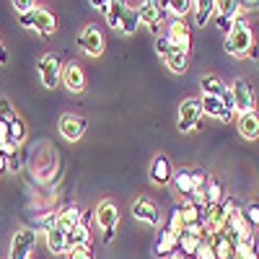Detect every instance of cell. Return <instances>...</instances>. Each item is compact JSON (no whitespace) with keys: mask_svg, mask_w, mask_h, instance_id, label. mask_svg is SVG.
Returning a JSON list of instances; mask_svg holds the SVG:
<instances>
[{"mask_svg":"<svg viewBox=\"0 0 259 259\" xmlns=\"http://www.w3.org/2000/svg\"><path fill=\"white\" fill-rule=\"evenodd\" d=\"M207 182H210V177H207V171H202V168H179L174 174V187H177V192L182 194V197L202 202V205H205L202 194H205Z\"/></svg>","mask_w":259,"mask_h":259,"instance_id":"6da1fadb","label":"cell"},{"mask_svg":"<svg viewBox=\"0 0 259 259\" xmlns=\"http://www.w3.org/2000/svg\"><path fill=\"white\" fill-rule=\"evenodd\" d=\"M256 45L254 41V31L249 26L246 18H236V24L231 26V31L226 34V52L231 57H249L251 47Z\"/></svg>","mask_w":259,"mask_h":259,"instance_id":"7a4b0ae2","label":"cell"},{"mask_svg":"<svg viewBox=\"0 0 259 259\" xmlns=\"http://www.w3.org/2000/svg\"><path fill=\"white\" fill-rule=\"evenodd\" d=\"M94 221H96L99 228H101L104 241H106V244L114 241L117 226H119V210H117V205H114L112 200H104V202L96 205V210H94Z\"/></svg>","mask_w":259,"mask_h":259,"instance_id":"3957f363","label":"cell"},{"mask_svg":"<svg viewBox=\"0 0 259 259\" xmlns=\"http://www.w3.org/2000/svg\"><path fill=\"white\" fill-rule=\"evenodd\" d=\"M236 207H239V205H236L233 197H226V200L218 202V205H207V210H205V228H207V233H210V236H212V233H221V231L226 228L231 212H233Z\"/></svg>","mask_w":259,"mask_h":259,"instance_id":"277c9868","label":"cell"},{"mask_svg":"<svg viewBox=\"0 0 259 259\" xmlns=\"http://www.w3.org/2000/svg\"><path fill=\"white\" fill-rule=\"evenodd\" d=\"M231 96H233V112H239V117L254 112L256 96H254L251 85H249L244 78H236V80H233V85H231Z\"/></svg>","mask_w":259,"mask_h":259,"instance_id":"5b68a950","label":"cell"},{"mask_svg":"<svg viewBox=\"0 0 259 259\" xmlns=\"http://www.w3.org/2000/svg\"><path fill=\"white\" fill-rule=\"evenodd\" d=\"M36 70H39V78L45 83V89H57V83H62V65H60V57L52 52H47L39 60Z\"/></svg>","mask_w":259,"mask_h":259,"instance_id":"8992f818","label":"cell"},{"mask_svg":"<svg viewBox=\"0 0 259 259\" xmlns=\"http://www.w3.org/2000/svg\"><path fill=\"white\" fill-rule=\"evenodd\" d=\"M202 114H205V112H202V104H200V99H187V101H182V106H179L177 127L182 130V133H192V130L200 124Z\"/></svg>","mask_w":259,"mask_h":259,"instance_id":"52a82bcc","label":"cell"},{"mask_svg":"<svg viewBox=\"0 0 259 259\" xmlns=\"http://www.w3.org/2000/svg\"><path fill=\"white\" fill-rule=\"evenodd\" d=\"M78 47L89 55V57H101L104 55V34L96 24L83 26V31L78 34Z\"/></svg>","mask_w":259,"mask_h":259,"instance_id":"ba28073f","label":"cell"},{"mask_svg":"<svg viewBox=\"0 0 259 259\" xmlns=\"http://www.w3.org/2000/svg\"><path fill=\"white\" fill-rule=\"evenodd\" d=\"M34 246H36V233L31 228H21V231L13 233V239H11L8 259H29Z\"/></svg>","mask_w":259,"mask_h":259,"instance_id":"9c48e42d","label":"cell"},{"mask_svg":"<svg viewBox=\"0 0 259 259\" xmlns=\"http://www.w3.org/2000/svg\"><path fill=\"white\" fill-rule=\"evenodd\" d=\"M174 166H171V158L166 153H158L153 161H150V168H148V177L150 182H153L156 187H168L171 182H174Z\"/></svg>","mask_w":259,"mask_h":259,"instance_id":"30bf717a","label":"cell"},{"mask_svg":"<svg viewBox=\"0 0 259 259\" xmlns=\"http://www.w3.org/2000/svg\"><path fill=\"white\" fill-rule=\"evenodd\" d=\"M138 13H140V24H145L150 31L158 36V26L166 16V6L163 3H156V0H145V3L138 6Z\"/></svg>","mask_w":259,"mask_h":259,"instance_id":"8fae6325","label":"cell"},{"mask_svg":"<svg viewBox=\"0 0 259 259\" xmlns=\"http://www.w3.org/2000/svg\"><path fill=\"white\" fill-rule=\"evenodd\" d=\"M166 36H168V41H171L177 50H182V52L189 55V50H192V31H189V26L184 24V18H171Z\"/></svg>","mask_w":259,"mask_h":259,"instance_id":"7c38bea8","label":"cell"},{"mask_svg":"<svg viewBox=\"0 0 259 259\" xmlns=\"http://www.w3.org/2000/svg\"><path fill=\"white\" fill-rule=\"evenodd\" d=\"M241 13V3L239 0H223V3L215 6V24H218L221 31H231V26L236 24V18Z\"/></svg>","mask_w":259,"mask_h":259,"instance_id":"4fadbf2b","label":"cell"},{"mask_svg":"<svg viewBox=\"0 0 259 259\" xmlns=\"http://www.w3.org/2000/svg\"><path fill=\"white\" fill-rule=\"evenodd\" d=\"M200 89H202V96H212V99H221L226 101L231 109H233V96H231V89L218 78V75H202L200 78Z\"/></svg>","mask_w":259,"mask_h":259,"instance_id":"5bb4252c","label":"cell"},{"mask_svg":"<svg viewBox=\"0 0 259 259\" xmlns=\"http://www.w3.org/2000/svg\"><path fill=\"white\" fill-rule=\"evenodd\" d=\"M133 215H135L140 223H148V226H153V228L161 226V210H158V205L150 200V197L135 200L133 202Z\"/></svg>","mask_w":259,"mask_h":259,"instance_id":"9a60e30c","label":"cell"},{"mask_svg":"<svg viewBox=\"0 0 259 259\" xmlns=\"http://www.w3.org/2000/svg\"><path fill=\"white\" fill-rule=\"evenodd\" d=\"M60 135L70 143H78L85 135V119L78 114H62L60 117Z\"/></svg>","mask_w":259,"mask_h":259,"instance_id":"2e32d148","label":"cell"},{"mask_svg":"<svg viewBox=\"0 0 259 259\" xmlns=\"http://www.w3.org/2000/svg\"><path fill=\"white\" fill-rule=\"evenodd\" d=\"M62 85L70 94H80L85 89V75H83V68L78 62H68L62 68Z\"/></svg>","mask_w":259,"mask_h":259,"instance_id":"e0dca14e","label":"cell"},{"mask_svg":"<svg viewBox=\"0 0 259 259\" xmlns=\"http://www.w3.org/2000/svg\"><path fill=\"white\" fill-rule=\"evenodd\" d=\"M200 104H202V112H205L207 117H212V119H218V122H228V119L233 117V109H231L226 101H221V99L202 96Z\"/></svg>","mask_w":259,"mask_h":259,"instance_id":"ac0fdd59","label":"cell"},{"mask_svg":"<svg viewBox=\"0 0 259 259\" xmlns=\"http://www.w3.org/2000/svg\"><path fill=\"white\" fill-rule=\"evenodd\" d=\"M177 249H179V236H174L168 228H161V231H158V236H156V246H153L156 256L168 259Z\"/></svg>","mask_w":259,"mask_h":259,"instance_id":"d6986e66","label":"cell"},{"mask_svg":"<svg viewBox=\"0 0 259 259\" xmlns=\"http://www.w3.org/2000/svg\"><path fill=\"white\" fill-rule=\"evenodd\" d=\"M45 236H47V249H50L52 254H68L70 241H68V231H65V228L55 226V228H50Z\"/></svg>","mask_w":259,"mask_h":259,"instance_id":"ffe728a7","label":"cell"},{"mask_svg":"<svg viewBox=\"0 0 259 259\" xmlns=\"http://www.w3.org/2000/svg\"><path fill=\"white\" fill-rule=\"evenodd\" d=\"M89 221H91V215L83 212V221H80L75 228H70V233H68L70 246H91V228H89Z\"/></svg>","mask_w":259,"mask_h":259,"instance_id":"44dd1931","label":"cell"},{"mask_svg":"<svg viewBox=\"0 0 259 259\" xmlns=\"http://www.w3.org/2000/svg\"><path fill=\"white\" fill-rule=\"evenodd\" d=\"M55 29H57V18L47 8H36V13H34V31L41 34V36H52Z\"/></svg>","mask_w":259,"mask_h":259,"instance_id":"7402d4cb","label":"cell"},{"mask_svg":"<svg viewBox=\"0 0 259 259\" xmlns=\"http://www.w3.org/2000/svg\"><path fill=\"white\" fill-rule=\"evenodd\" d=\"M210 244H212L215 254H218V259H236V251H239V246H236L226 233H212V236H210Z\"/></svg>","mask_w":259,"mask_h":259,"instance_id":"603a6c76","label":"cell"},{"mask_svg":"<svg viewBox=\"0 0 259 259\" xmlns=\"http://www.w3.org/2000/svg\"><path fill=\"white\" fill-rule=\"evenodd\" d=\"M236 127H239V135L244 140H256L259 138V114L256 112L241 114L239 122H236Z\"/></svg>","mask_w":259,"mask_h":259,"instance_id":"cb8c5ba5","label":"cell"},{"mask_svg":"<svg viewBox=\"0 0 259 259\" xmlns=\"http://www.w3.org/2000/svg\"><path fill=\"white\" fill-rule=\"evenodd\" d=\"M80 221H83V210H80L78 205H68V207L57 210V226L65 228L68 233H70V228H75Z\"/></svg>","mask_w":259,"mask_h":259,"instance_id":"d4e9b609","label":"cell"},{"mask_svg":"<svg viewBox=\"0 0 259 259\" xmlns=\"http://www.w3.org/2000/svg\"><path fill=\"white\" fill-rule=\"evenodd\" d=\"M124 11H127V3H119V0H109L106 3V24H109L112 29H122V18H124Z\"/></svg>","mask_w":259,"mask_h":259,"instance_id":"484cf974","label":"cell"},{"mask_svg":"<svg viewBox=\"0 0 259 259\" xmlns=\"http://www.w3.org/2000/svg\"><path fill=\"white\" fill-rule=\"evenodd\" d=\"M215 0H197V3L192 6V11H194V24L197 26H205L207 21L215 16Z\"/></svg>","mask_w":259,"mask_h":259,"instance_id":"4316f807","label":"cell"},{"mask_svg":"<svg viewBox=\"0 0 259 259\" xmlns=\"http://www.w3.org/2000/svg\"><path fill=\"white\" fill-rule=\"evenodd\" d=\"M223 192H226V189H223V182L210 177V182H207V187H205V194H202L205 205H218V202H223V200H226Z\"/></svg>","mask_w":259,"mask_h":259,"instance_id":"83f0119b","label":"cell"},{"mask_svg":"<svg viewBox=\"0 0 259 259\" xmlns=\"http://www.w3.org/2000/svg\"><path fill=\"white\" fill-rule=\"evenodd\" d=\"M205 239H200L197 233H189V231H184L182 236H179V251L182 254H187L189 259H194V254H197V249H200V244H202Z\"/></svg>","mask_w":259,"mask_h":259,"instance_id":"f1b7e54d","label":"cell"},{"mask_svg":"<svg viewBox=\"0 0 259 259\" xmlns=\"http://www.w3.org/2000/svg\"><path fill=\"white\" fill-rule=\"evenodd\" d=\"M138 26H140V13H138V8L135 6H127V11H124V18H122V34H127V36H133L135 31H138Z\"/></svg>","mask_w":259,"mask_h":259,"instance_id":"f546056e","label":"cell"},{"mask_svg":"<svg viewBox=\"0 0 259 259\" xmlns=\"http://www.w3.org/2000/svg\"><path fill=\"white\" fill-rule=\"evenodd\" d=\"M163 62H166V68H168L171 73H177V75L187 73V52H182V50H174Z\"/></svg>","mask_w":259,"mask_h":259,"instance_id":"4dcf8cb0","label":"cell"},{"mask_svg":"<svg viewBox=\"0 0 259 259\" xmlns=\"http://www.w3.org/2000/svg\"><path fill=\"white\" fill-rule=\"evenodd\" d=\"M8 133H11V140L16 143V145H21L26 140V124H24V119H21L18 114L8 122Z\"/></svg>","mask_w":259,"mask_h":259,"instance_id":"1f68e13d","label":"cell"},{"mask_svg":"<svg viewBox=\"0 0 259 259\" xmlns=\"http://www.w3.org/2000/svg\"><path fill=\"white\" fill-rule=\"evenodd\" d=\"M163 6H166V13H171L174 18H184L194 3H189V0H168V3H163Z\"/></svg>","mask_w":259,"mask_h":259,"instance_id":"d6a6232c","label":"cell"},{"mask_svg":"<svg viewBox=\"0 0 259 259\" xmlns=\"http://www.w3.org/2000/svg\"><path fill=\"white\" fill-rule=\"evenodd\" d=\"M174 50H177V47L168 41V36H166V34H158V36H156V52H158V57H161V60H166Z\"/></svg>","mask_w":259,"mask_h":259,"instance_id":"836d02e7","label":"cell"},{"mask_svg":"<svg viewBox=\"0 0 259 259\" xmlns=\"http://www.w3.org/2000/svg\"><path fill=\"white\" fill-rule=\"evenodd\" d=\"M168 231L174 233V236H182V233H184V221H182V210H179V207H174V210H171Z\"/></svg>","mask_w":259,"mask_h":259,"instance_id":"e575fe53","label":"cell"},{"mask_svg":"<svg viewBox=\"0 0 259 259\" xmlns=\"http://www.w3.org/2000/svg\"><path fill=\"white\" fill-rule=\"evenodd\" d=\"M68 259H94L91 246H70L68 249Z\"/></svg>","mask_w":259,"mask_h":259,"instance_id":"d590c367","label":"cell"},{"mask_svg":"<svg viewBox=\"0 0 259 259\" xmlns=\"http://www.w3.org/2000/svg\"><path fill=\"white\" fill-rule=\"evenodd\" d=\"M11 6L16 8V13H18V16H26V13L36 11V3H34V0H13Z\"/></svg>","mask_w":259,"mask_h":259,"instance_id":"8d00e7d4","label":"cell"},{"mask_svg":"<svg viewBox=\"0 0 259 259\" xmlns=\"http://www.w3.org/2000/svg\"><path fill=\"white\" fill-rule=\"evenodd\" d=\"M194 259H218V254H215V249H212L210 239L200 244V249H197V254H194Z\"/></svg>","mask_w":259,"mask_h":259,"instance_id":"74e56055","label":"cell"},{"mask_svg":"<svg viewBox=\"0 0 259 259\" xmlns=\"http://www.w3.org/2000/svg\"><path fill=\"white\" fill-rule=\"evenodd\" d=\"M244 215H246L249 226H251V228H256V226H259V202H251V205L244 210Z\"/></svg>","mask_w":259,"mask_h":259,"instance_id":"f35d334b","label":"cell"},{"mask_svg":"<svg viewBox=\"0 0 259 259\" xmlns=\"http://www.w3.org/2000/svg\"><path fill=\"white\" fill-rule=\"evenodd\" d=\"M16 117V112H13V106H11V101L8 99H0V119H6V122H11Z\"/></svg>","mask_w":259,"mask_h":259,"instance_id":"ab89813d","label":"cell"},{"mask_svg":"<svg viewBox=\"0 0 259 259\" xmlns=\"http://www.w3.org/2000/svg\"><path fill=\"white\" fill-rule=\"evenodd\" d=\"M11 140V133H8V122L0 119V145H6Z\"/></svg>","mask_w":259,"mask_h":259,"instance_id":"60d3db41","label":"cell"},{"mask_svg":"<svg viewBox=\"0 0 259 259\" xmlns=\"http://www.w3.org/2000/svg\"><path fill=\"white\" fill-rule=\"evenodd\" d=\"M18 166H21V158H18V153H13L8 158V171H18Z\"/></svg>","mask_w":259,"mask_h":259,"instance_id":"b9f144b4","label":"cell"},{"mask_svg":"<svg viewBox=\"0 0 259 259\" xmlns=\"http://www.w3.org/2000/svg\"><path fill=\"white\" fill-rule=\"evenodd\" d=\"M259 8V0H249V3H241V11H256Z\"/></svg>","mask_w":259,"mask_h":259,"instance_id":"7bdbcfd3","label":"cell"},{"mask_svg":"<svg viewBox=\"0 0 259 259\" xmlns=\"http://www.w3.org/2000/svg\"><path fill=\"white\" fill-rule=\"evenodd\" d=\"M8 62V52H6V47L0 45V65H6Z\"/></svg>","mask_w":259,"mask_h":259,"instance_id":"ee69618b","label":"cell"},{"mask_svg":"<svg viewBox=\"0 0 259 259\" xmlns=\"http://www.w3.org/2000/svg\"><path fill=\"white\" fill-rule=\"evenodd\" d=\"M0 171H8V158L0 153Z\"/></svg>","mask_w":259,"mask_h":259,"instance_id":"f6af8a7d","label":"cell"},{"mask_svg":"<svg viewBox=\"0 0 259 259\" xmlns=\"http://www.w3.org/2000/svg\"><path fill=\"white\" fill-rule=\"evenodd\" d=\"M168 259H189V256H187V254H182V251H179V249H177V251H174V254H171V256H168Z\"/></svg>","mask_w":259,"mask_h":259,"instance_id":"bcb514c9","label":"cell"},{"mask_svg":"<svg viewBox=\"0 0 259 259\" xmlns=\"http://www.w3.org/2000/svg\"><path fill=\"white\" fill-rule=\"evenodd\" d=\"M249 57H251V60H259V47H256V45L251 47V52H249Z\"/></svg>","mask_w":259,"mask_h":259,"instance_id":"7dc6e473","label":"cell"},{"mask_svg":"<svg viewBox=\"0 0 259 259\" xmlns=\"http://www.w3.org/2000/svg\"><path fill=\"white\" fill-rule=\"evenodd\" d=\"M236 259H239V256H236Z\"/></svg>","mask_w":259,"mask_h":259,"instance_id":"c3c4849f","label":"cell"}]
</instances>
